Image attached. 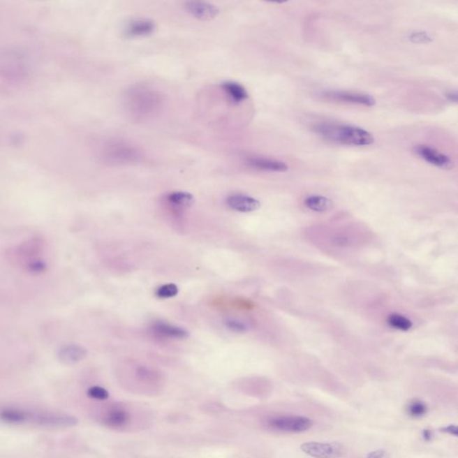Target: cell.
I'll use <instances>...</instances> for the list:
<instances>
[{"mask_svg": "<svg viewBox=\"0 0 458 458\" xmlns=\"http://www.w3.org/2000/svg\"><path fill=\"white\" fill-rule=\"evenodd\" d=\"M124 107L133 120L145 121L160 112L163 97L160 91L147 85L128 89L124 95Z\"/></svg>", "mask_w": 458, "mask_h": 458, "instance_id": "cell-1", "label": "cell"}, {"mask_svg": "<svg viewBox=\"0 0 458 458\" xmlns=\"http://www.w3.org/2000/svg\"><path fill=\"white\" fill-rule=\"evenodd\" d=\"M313 130L327 141L339 145L364 147L374 145V135L360 126L346 124L320 123L313 126Z\"/></svg>", "mask_w": 458, "mask_h": 458, "instance_id": "cell-2", "label": "cell"}, {"mask_svg": "<svg viewBox=\"0 0 458 458\" xmlns=\"http://www.w3.org/2000/svg\"><path fill=\"white\" fill-rule=\"evenodd\" d=\"M101 161L109 166H132L140 163L143 158L138 145L122 139H112L104 143L100 149Z\"/></svg>", "mask_w": 458, "mask_h": 458, "instance_id": "cell-3", "label": "cell"}, {"mask_svg": "<svg viewBox=\"0 0 458 458\" xmlns=\"http://www.w3.org/2000/svg\"><path fill=\"white\" fill-rule=\"evenodd\" d=\"M44 240L40 237H34L22 242L11 249H9L8 257L15 266L21 267L24 269L27 268L31 263L41 259L40 254L44 249Z\"/></svg>", "mask_w": 458, "mask_h": 458, "instance_id": "cell-4", "label": "cell"}, {"mask_svg": "<svg viewBox=\"0 0 458 458\" xmlns=\"http://www.w3.org/2000/svg\"><path fill=\"white\" fill-rule=\"evenodd\" d=\"M27 422L47 428H69L77 424L78 420L65 413L27 411Z\"/></svg>", "mask_w": 458, "mask_h": 458, "instance_id": "cell-5", "label": "cell"}, {"mask_svg": "<svg viewBox=\"0 0 458 458\" xmlns=\"http://www.w3.org/2000/svg\"><path fill=\"white\" fill-rule=\"evenodd\" d=\"M268 424L275 431L284 432H304L313 427V421L304 416H276L269 420Z\"/></svg>", "mask_w": 458, "mask_h": 458, "instance_id": "cell-6", "label": "cell"}, {"mask_svg": "<svg viewBox=\"0 0 458 458\" xmlns=\"http://www.w3.org/2000/svg\"><path fill=\"white\" fill-rule=\"evenodd\" d=\"M323 98L336 103L362 105L365 107H374L376 105V100L370 94L362 92L346 91H327L323 92Z\"/></svg>", "mask_w": 458, "mask_h": 458, "instance_id": "cell-7", "label": "cell"}, {"mask_svg": "<svg viewBox=\"0 0 458 458\" xmlns=\"http://www.w3.org/2000/svg\"><path fill=\"white\" fill-rule=\"evenodd\" d=\"M301 450L308 456L314 458H339L345 453V448L336 442H306L302 445Z\"/></svg>", "mask_w": 458, "mask_h": 458, "instance_id": "cell-8", "label": "cell"}, {"mask_svg": "<svg viewBox=\"0 0 458 458\" xmlns=\"http://www.w3.org/2000/svg\"><path fill=\"white\" fill-rule=\"evenodd\" d=\"M413 149L418 157L432 166L446 170H451L454 166L452 160L448 156L431 146L420 145L415 146Z\"/></svg>", "mask_w": 458, "mask_h": 458, "instance_id": "cell-9", "label": "cell"}, {"mask_svg": "<svg viewBox=\"0 0 458 458\" xmlns=\"http://www.w3.org/2000/svg\"><path fill=\"white\" fill-rule=\"evenodd\" d=\"M156 24L149 18H135L129 21L124 29V34L129 39H139L151 36L156 31Z\"/></svg>", "mask_w": 458, "mask_h": 458, "instance_id": "cell-10", "label": "cell"}, {"mask_svg": "<svg viewBox=\"0 0 458 458\" xmlns=\"http://www.w3.org/2000/svg\"><path fill=\"white\" fill-rule=\"evenodd\" d=\"M184 8L187 14L200 21H212L219 14L217 6L206 1H187Z\"/></svg>", "mask_w": 458, "mask_h": 458, "instance_id": "cell-11", "label": "cell"}, {"mask_svg": "<svg viewBox=\"0 0 458 458\" xmlns=\"http://www.w3.org/2000/svg\"><path fill=\"white\" fill-rule=\"evenodd\" d=\"M246 165L252 170L263 172H286L288 170L285 162L260 156H250L246 158Z\"/></svg>", "mask_w": 458, "mask_h": 458, "instance_id": "cell-12", "label": "cell"}, {"mask_svg": "<svg viewBox=\"0 0 458 458\" xmlns=\"http://www.w3.org/2000/svg\"><path fill=\"white\" fill-rule=\"evenodd\" d=\"M226 202L233 211L242 213L256 212L260 208L259 200L250 195H244V193H235V195H229L226 200Z\"/></svg>", "mask_w": 458, "mask_h": 458, "instance_id": "cell-13", "label": "cell"}, {"mask_svg": "<svg viewBox=\"0 0 458 458\" xmlns=\"http://www.w3.org/2000/svg\"><path fill=\"white\" fill-rule=\"evenodd\" d=\"M87 356V350L84 346L69 344L63 346L57 352V358L64 364L73 365L84 360Z\"/></svg>", "mask_w": 458, "mask_h": 458, "instance_id": "cell-14", "label": "cell"}, {"mask_svg": "<svg viewBox=\"0 0 458 458\" xmlns=\"http://www.w3.org/2000/svg\"><path fill=\"white\" fill-rule=\"evenodd\" d=\"M221 90L227 95L232 104L241 105L248 100L249 94L244 86L237 82L227 81L222 82Z\"/></svg>", "mask_w": 458, "mask_h": 458, "instance_id": "cell-15", "label": "cell"}, {"mask_svg": "<svg viewBox=\"0 0 458 458\" xmlns=\"http://www.w3.org/2000/svg\"><path fill=\"white\" fill-rule=\"evenodd\" d=\"M156 335L167 339H184L189 338V334L182 327L171 325L165 323H157L152 326Z\"/></svg>", "mask_w": 458, "mask_h": 458, "instance_id": "cell-16", "label": "cell"}, {"mask_svg": "<svg viewBox=\"0 0 458 458\" xmlns=\"http://www.w3.org/2000/svg\"><path fill=\"white\" fill-rule=\"evenodd\" d=\"M304 205L309 211L316 213H325L332 211L334 203L327 196L313 195L304 199Z\"/></svg>", "mask_w": 458, "mask_h": 458, "instance_id": "cell-17", "label": "cell"}, {"mask_svg": "<svg viewBox=\"0 0 458 458\" xmlns=\"http://www.w3.org/2000/svg\"><path fill=\"white\" fill-rule=\"evenodd\" d=\"M0 420L8 424H25L27 421V411L17 407H6L0 409Z\"/></svg>", "mask_w": 458, "mask_h": 458, "instance_id": "cell-18", "label": "cell"}, {"mask_svg": "<svg viewBox=\"0 0 458 458\" xmlns=\"http://www.w3.org/2000/svg\"><path fill=\"white\" fill-rule=\"evenodd\" d=\"M167 200L173 208L184 209L190 208L195 203V197L192 193L177 191L170 193L167 197Z\"/></svg>", "mask_w": 458, "mask_h": 458, "instance_id": "cell-19", "label": "cell"}, {"mask_svg": "<svg viewBox=\"0 0 458 458\" xmlns=\"http://www.w3.org/2000/svg\"><path fill=\"white\" fill-rule=\"evenodd\" d=\"M129 422L128 413L122 408H116L111 410L108 413L105 422L107 425L112 428L124 427Z\"/></svg>", "mask_w": 458, "mask_h": 458, "instance_id": "cell-20", "label": "cell"}, {"mask_svg": "<svg viewBox=\"0 0 458 458\" xmlns=\"http://www.w3.org/2000/svg\"><path fill=\"white\" fill-rule=\"evenodd\" d=\"M387 321L390 327L400 330V332H408L413 326V321L409 318L399 313L390 314Z\"/></svg>", "mask_w": 458, "mask_h": 458, "instance_id": "cell-21", "label": "cell"}, {"mask_svg": "<svg viewBox=\"0 0 458 458\" xmlns=\"http://www.w3.org/2000/svg\"><path fill=\"white\" fill-rule=\"evenodd\" d=\"M427 412L428 406L424 401L413 399L407 404V415L411 416L413 418H421L422 416H424Z\"/></svg>", "mask_w": 458, "mask_h": 458, "instance_id": "cell-22", "label": "cell"}, {"mask_svg": "<svg viewBox=\"0 0 458 458\" xmlns=\"http://www.w3.org/2000/svg\"><path fill=\"white\" fill-rule=\"evenodd\" d=\"M179 289L176 284L173 283H168V284L162 285L156 290V295L158 298L168 299L176 297Z\"/></svg>", "mask_w": 458, "mask_h": 458, "instance_id": "cell-23", "label": "cell"}, {"mask_svg": "<svg viewBox=\"0 0 458 458\" xmlns=\"http://www.w3.org/2000/svg\"><path fill=\"white\" fill-rule=\"evenodd\" d=\"M408 40L413 44H429L434 40V37L427 31H416L409 34Z\"/></svg>", "mask_w": 458, "mask_h": 458, "instance_id": "cell-24", "label": "cell"}, {"mask_svg": "<svg viewBox=\"0 0 458 458\" xmlns=\"http://www.w3.org/2000/svg\"><path fill=\"white\" fill-rule=\"evenodd\" d=\"M226 327L230 330L231 332L237 333H244L248 332L249 326L243 320L229 319L226 320Z\"/></svg>", "mask_w": 458, "mask_h": 458, "instance_id": "cell-25", "label": "cell"}, {"mask_svg": "<svg viewBox=\"0 0 458 458\" xmlns=\"http://www.w3.org/2000/svg\"><path fill=\"white\" fill-rule=\"evenodd\" d=\"M87 394L91 399L98 400H106L109 399L110 394L107 390L100 386H94L88 390Z\"/></svg>", "mask_w": 458, "mask_h": 458, "instance_id": "cell-26", "label": "cell"}, {"mask_svg": "<svg viewBox=\"0 0 458 458\" xmlns=\"http://www.w3.org/2000/svg\"><path fill=\"white\" fill-rule=\"evenodd\" d=\"M352 240L350 239L348 235H342V234L336 235V237H334L333 239L334 244H335L336 246H342V247L348 246V244H350V242Z\"/></svg>", "mask_w": 458, "mask_h": 458, "instance_id": "cell-27", "label": "cell"}, {"mask_svg": "<svg viewBox=\"0 0 458 458\" xmlns=\"http://www.w3.org/2000/svg\"><path fill=\"white\" fill-rule=\"evenodd\" d=\"M367 458H390V455L385 450H376L369 453Z\"/></svg>", "mask_w": 458, "mask_h": 458, "instance_id": "cell-28", "label": "cell"}, {"mask_svg": "<svg viewBox=\"0 0 458 458\" xmlns=\"http://www.w3.org/2000/svg\"><path fill=\"white\" fill-rule=\"evenodd\" d=\"M441 431L446 432V434L455 436V437H457L458 436V429L455 425H450L446 428L441 429Z\"/></svg>", "mask_w": 458, "mask_h": 458, "instance_id": "cell-29", "label": "cell"}, {"mask_svg": "<svg viewBox=\"0 0 458 458\" xmlns=\"http://www.w3.org/2000/svg\"><path fill=\"white\" fill-rule=\"evenodd\" d=\"M446 98L448 101L452 103H457V91H448L446 94Z\"/></svg>", "mask_w": 458, "mask_h": 458, "instance_id": "cell-30", "label": "cell"}, {"mask_svg": "<svg viewBox=\"0 0 458 458\" xmlns=\"http://www.w3.org/2000/svg\"><path fill=\"white\" fill-rule=\"evenodd\" d=\"M422 436H424V438L426 441H431L432 438V432L431 431H429V429H425V431L422 432Z\"/></svg>", "mask_w": 458, "mask_h": 458, "instance_id": "cell-31", "label": "cell"}]
</instances>
